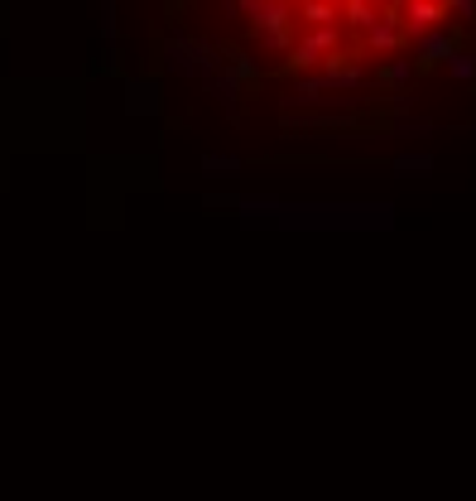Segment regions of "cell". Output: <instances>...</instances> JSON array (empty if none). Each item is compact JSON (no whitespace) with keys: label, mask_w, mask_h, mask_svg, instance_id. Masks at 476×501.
I'll return each instance as SVG.
<instances>
[{"label":"cell","mask_w":476,"mask_h":501,"mask_svg":"<svg viewBox=\"0 0 476 501\" xmlns=\"http://www.w3.org/2000/svg\"><path fill=\"white\" fill-rule=\"evenodd\" d=\"M159 68L174 73V77H188V82H197V87H208V82L217 77V68H222V58H217L212 39H197V35L174 29V35H164V44H159Z\"/></svg>","instance_id":"cell-1"},{"label":"cell","mask_w":476,"mask_h":501,"mask_svg":"<svg viewBox=\"0 0 476 501\" xmlns=\"http://www.w3.org/2000/svg\"><path fill=\"white\" fill-rule=\"evenodd\" d=\"M414 48H410V58H414V68L419 73H429V68H438V63H448L457 48H462V35H457V25H438V29H429V35H419V39H410Z\"/></svg>","instance_id":"cell-2"},{"label":"cell","mask_w":476,"mask_h":501,"mask_svg":"<svg viewBox=\"0 0 476 501\" xmlns=\"http://www.w3.org/2000/svg\"><path fill=\"white\" fill-rule=\"evenodd\" d=\"M366 44V54H376V58H395L400 48H404V25H400V5H380V20L361 35Z\"/></svg>","instance_id":"cell-3"},{"label":"cell","mask_w":476,"mask_h":501,"mask_svg":"<svg viewBox=\"0 0 476 501\" xmlns=\"http://www.w3.org/2000/svg\"><path fill=\"white\" fill-rule=\"evenodd\" d=\"M400 25H404V39H419V35H429V29L448 25V5L443 0H404Z\"/></svg>","instance_id":"cell-4"},{"label":"cell","mask_w":476,"mask_h":501,"mask_svg":"<svg viewBox=\"0 0 476 501\" xmlns=\"http://www.w3.org/2000/svg\"><path fill=\"white\" fill-rule=\"evenodd\" d=\"M126 111H130V116H159V111H164L159 82H155V77H130V82H126Z\"/></svg>","instance_id":"cell-5"},{"label":"cell","mask_w":476,"mask_h":501,"mask_svg":"<svg viewBox=\"0 0 476 501\" xmlns=\"http://www.w3.org/2000/svg\"><path fill=\"white\" fill-rule=\"evenodd\" d=\"M414 77H419V68H414V58H410V54H395V58H385V63H380V73H376V82L385 87V97H400V92H410V87H414Z\"/></svg>","instance_id":"cell-6"},{"label":"cell","mask_w":476,"mask_h":501,"mask_svg":"<svg viewBox=\"0 0 476 501\" xmlns=\"http://www.w3.org/2000/svg\"><path fill=\"white\" fill-rule=\"evenodd\" d=\"M202 179H241L246 174V159L241 155H217V149H208V155L197 159Z\"/></svg>","instance_id":"cell-7"},{"label":"cell","mask_w":476,"mask_h":501,"mask_svg":"<svg viewBox=\"0 0 476 501\" xmlns=\"http://www.w3.org/2000/svg\"><path fill=\"white\" fill-rule=\"evenodd\" d=\"M309 29H328V25H342V5H332V0H303L294 10Z\"/></svg>","instance_id":"cell-8"},{"label":"cell","mask_w":476,"mask_h":501,"mask_svg":"<svg viewBox=\"0 0 476 501\" xmlns=\"http://www.w3.org/2000/svg\"><path fill=\"white\" fill-rule=\"evenodd\" d=\"M380 20V5H370V0H347L342 5V29H356V35H366L370 25Z\"/></svg>","instance_id":"cell-9"},{"label":"cell","mask_w":476,"mask_h":501,"mask_svg":"<svg viewBox=\"0 0 476 501\" xmlns=\"http://www.w3.org/2000/svg\"><path fill=\"white\" fill-rule=\"evenodd\" d=\"M443 68H448L457 82H476V54H471V48H457V54L443 63Z\"/></svg>","instance_id":"cell-10"},{"label":"cell","mask_w":476,"mask_h":501,"mask_svg":"<svg viewBox=\"0 0 476 501\" xmlns=\"http://www.w3.org/2000/svg\"><path fill=\"white\" fill-rule=\"evenodd\" d=\"M395 169H400V174H410V179H423V174L433 169V155H400V159H395Z\"/></svg>","instance_id":"cell-11"},{"label":"cell","mask_w":476,"mask_h":501,"mask_svg":"<svg viewBox=\"0 0 476 501\" xmlns=\"http://www.w3.org/2000/svg\"><path fill=\"white\" fill-rule=\"evenodd\" d=\"M448 5V20L457 25H476V0H443Z\"/></svg>","instance_id":"cell-12"},{"label":"cell","mask_w":476,"mask_h":501,"mask_svg":"<svg viewBox=\"0 0 476 501\" xmlns=\"http://www.w3.org/2000/svg\"><path fill=\"white\" fill-rule=\"evenodd\" d=\"M101 39H121V20H116V5H101Z\"/></svg>","instance_id":"cell-13"},{"label":"cell","mask_w":476,"mask_h":501,"mask_svg":"<svg viewBox=\"0 0 476 501\" xmlns=\"http://www.w3.org/2000/svg\"><path fill=\"white\" fill-rule=\"evenodd\" d=\"M423 130H433V121H414V116H400L395 121V136H423Z\"/></svg>","instance_id":"cell-14"},{"label":"cell","mask_w":476,"mask_h":501,"mask_svg":"<svg viewBox=\"0 0 476 501\" xmlns=\"http://www.w3.org/2000/svg\"><path fill=\"white\" fill-rule=\"evenodd\" d=\"M202 208H236V193H202Z\"/></svg>","instance_id":"cell-15"},{"label":"cell","mask_w":476,"mask_h":501,"mask_svg":"<svg viewBox=\"0 0 476 501\" xmlns=\"http://www.w3.org/2000/svg\"><path fill=\"white\" fill-rule=\"evenodd\" d=\"M471 136H476V130H471Z\"/></svg>","instance_id":"cell-16"}]
</instances>
